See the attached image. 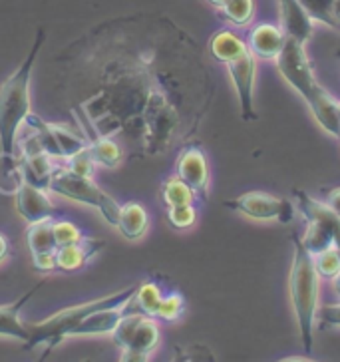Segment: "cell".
Masks as SVG:
<instances>
[{
  "label": "cell",
  "mask_w": 340,
  "mask_h": 362,
  "mask_svg": "<svg viewBox=\"0 0 340 362\" xmlns=\"http://www.w3.org/2000/svg\"><path fill=\"white\" fill-rule=\"evenodd\" d=\"M276 68L281 76L287 80L291 88H295L303 100L310 107L315 119L324 132L340 139V116L339 104L322 90L312 74V66L305 52V44L287 38L283 52L276 56Z\"/></svg>",
  "instance_id": "cell-1"
},
{
  "label": "cell",
  "mask_w": 340,
  "mask_h": 362,
  "mask_svg": "<svg viewBox=\"0 0 340 362\" xmlns=\"http://www.w3.org/2000/svg\"><path fill=\"white\" fill-rule=\"evenodd\" d=\"M44 40L46 33L40 28L26 60L0 86V151L4 153H16L18 134L30 114V78Z\"/></svg>",
  "instance_id": "cell-2"
},
{
  "label": "cell",
  "mask_w": 340,
  "mask_h": 362,
  "mask_svg": "<svg viewBox=\"0 0 340 362\" xmlns=\"http://www.w3.org/2000/svg\"><path fill=\"white\" fill-rule=\"evenodd\" d=\"M295 255L291 265V277H288V288H291V300L293 309L297 315L300 341L305 346V352H312V329L317 322V310H319V273L315 269L312 255L303 245L298 233L291 235Z\"/></svg>",
  "instance_id": "cell-3"
},
{
  "label": "cell",
  "mask_w": 340,
  "mask_h": 362,
  "mask_svg": "<svg viewBox=\"0 0 340 362\" xmlns=\"http://www.w3.org/2000/svg\"><path fill=\"white\" fill-rule=\"evenodd\" d=\"M136 287L138 285H131V287L117 291L114 295L96 298V300H88V303H82V305H74L70 309L58 310L56 315L48 317V319L28 325V341L24 342V349L30 351V349H36V346H44L46 354H48V352L54 351L64 339H68L70 332L88 315H92L94 310L106 309V307H116V305H124V303L131 300L134 293H136Z\"/></svg>",
  "instance_id": "cell-4"
},
{
  "label": "cell",
  "mask_w": 340,
  "mask_h": 362,
  "mask_svg": "<svg viewBox=\"0 0 340 362\" xmlns=\"http://www.w3.org/2000/svg\"><path fill=\"white\" fill-rule=\"evenodd\" d=\"M48 192L58 193V195H62L66 199H72V202L84 203V205L94 207L104 217L106 223L116 227L119 205L92 177L74 173V171H70L68 168H62V165H56L52 171V177H50Z\"/></svg>",
  "instance_id": "cell-5"
},
{
  "label": "cell",
  "mask_w": 340,
  "mask_h": 362,
  "mask_svg": "<svg viewBox=\"0 0 340 362\" xmlns=\"http://www.w3.org/2000/svg\"><path fill=\"white\" fill-rule=\"evenodd\" d=\"M112 339L122 351L119 361H148L149 354L160 344V327L153 317L128 310L112 330Z\"/></svg>",
  "instance_id": "cell-6"
},
{
  "label": "cell",
  "mask_w": 340,
  "mask_h": 362,
  "mask_svg": "<svg viewBox=\"0 0 340 362\" xmlns=\"http://www.w3.org/2000/svg\"><path fill=\"white\" fill-rule=\"evenodd\" d=\"M227 209L237 211V214L245 215L249 219H257V221H279V223H291L295 219V205L283 199V197H275L263 192H249L229 199L223 203Z\"/></svg>",
  "instance_id": "cell-7"
},
{
  "label": "cell",
  "mask_w": 340,
  "mask_h": 362,
  "mask_svg": "<svg viewBox=\"0 0 340 362\" xmlns=\"http://www.w3.org/2000/svg\"><path fill=\"white\" fill-rule=\"evenodd\" d=\"M227 70L231 74L237 98H239V107H241V117L245 122H255V76H257V62L255 56L251 50L241 54L239 58H235L233 62H229Z\"/></svg>",
  "instance_id": "cell-8"
},
{
  "label": "cell",
  "mask_w": 340,
  "mask_h": 362,
  "mask_svg": "<svg viewBox=\"0 0 340 362\" xmlns=\"http://www.w3.org/2000/svg\"><path fill=\"white\" fill-rule=\"evenodd\" d=\"M175 173L181 181H185L189 187H192L197 199L201 197L203 202L207 199V193H209V163L207 158L203 153L201 148L192 146V148H185L177 158L175 163Z\"/></svg>",
  "instance_id": "cell-9"
},
{
  "label": "cell",
  "mask_w": 340,
  "mask_h": 362,
  "mask_svg": "<svg viewBox=\"0 0 340 362\" xmlns=\"http://www.w3.org/2000/svg\"><path fill=\"white\" fill-rule=\"evenodd\" d=\"M14 195H16V211L28 223L52 219L56 214V207L50 202V197L46 195V189H40V187L24 181Z\"/></svg>",
  "instance_id": "cell-10"
},
{
  "label": "cell",
  "mask_w": 340,
  "mask_h": 362,
  "mask_svg": "<svg viewBox=\"0 0 340 362\" xmlns=\"http://www.w3.org/2000/svg\"><path fill=\"white\" fill-rule=\"evenodd\" d=\"M106 247L104 239H88L84 237L82 241L72 243V245L56 247V271H62V273H74L84 269L92 257H96L102 249Z\"/></svg>",
  "instance_id": "cell-11"
},
{
  "label": "cell",
  "mask_w": 340,
  "mask_h": 362,
  "mask_svg": "<svg viewBox=\"0 0 340 362\" xmlns=\"http://www.w3.org/2000/svg\"><path fill=\"white\" fill-rule=\"evenodd\" d=\"M281 28L287 38L305 44L312 34V18L298 0H276Z\"/></svg>",
  "instance_id": "cell-12"
},
{
  "label": "cell",
  "mask_w": 340,
  "mask_h": 362,
  "mask_svg": "<svg viewBox=\"0 0 340 362\" xmlns=\"http://www.w3.org/2000/svg\"><path fill=\"white\" fill-rule=\"evenodd\" d=\"M293 195L297 197L298 209L300 214L305 215V219L310 221V223H317L320 227H324L327 231L332 233L334 237V245L340 251V217L332 209H330L327 203L317 202L312 199L310 195H307L305 192L300 189H293Z\"/></svg>",
  "instance_id": "cell-13"
},
{
  "label": "cell",
  "mask_w": 340,
  "mask_h": 362,
  "mask_svg": "<svg viewBox=\"0 0 340 362\" xmlns=\"http://www.w3.org/2000/svg\"><path fill=\"white\" fill-rule=\"evenodd\" d=\"M129 310V300L124 305L116 307H106V309L94 310L92 315H88L78 327H76L70 337H98V334H112V330L116 329L117 322Z\"/></svg>",
  "instance_id": "cell-14"
},
{
  "label": "cell",
  "mask_w": 340,
  "mask_h": 362,
  "mask_svg": "<svg viewBox=\"0 0 340 362\" xmlns=\"http://www.w3.org/2000/svg\"><path fill=\"white\" fill-rule=\"evenodd\" d=\"M287 42V36L283 28L273 24H259L249 34V50L255 58L261 60H275L279 54L283 52Z\"/></svg>",
  "instance_id": "cell-15"
},
{
  "label": "cell",
  "mask_w": 340,
  "mask_h": 362,
  "mask_svg": "<svg viewBox=\"0 0 340 362\" xmlns=\"http://www.w3.org/2000/svg\"><path fill=\"white\" fill-rule=\"evenodd\" d=\"M44 283H38L36 287L26 291L18 300H14L11 305H2L0 307V337H11L16 341H28V325L20 319V310L24 305L36 295V291L42 287Z\"/></svg>",
  "instance_id": "cell-16"
},
{
  "label": "cell",
  "mask_w": 340,
  "mask_h": 362,
  "mask_svg": "<svg viewBox=\"0 0 340 362\" xmlns=\"http://www.w3.org/2000/svg\"><path fill=\"white\" fill-rule=\"evenodd\" d=\"M116 227L119 233L129 241H136L143 237L149 227V217L146 207L138 202H129L126 205H119Z\"/></svg>",
  "instance_id": "cell-17"
},
{
  "label": "cell",
  "mask_w": 340,
  "mask_h": 362,
  "mask_svg": "<svg viewBox=\"0 0 340 362\" xmlns=\"http://www.w3.org/2000/svg\"><path fill=\"white\" fill-rule=\"evenodd\" d=\"M247 50H249V46L231 30H219L213 34L209 40V54L217 62H223V64L233 62L235 58H239Z\"/></svg>",
  "instance_id": "cell-18"
},
{
  "label": "cell",
  "mask_w": 340,
  "mask_h": 362,
  "mask_svg": "<svg viewBox=\"0 0 340 362\" xmlns=\"http://www.w3.org/2000/svg\"><path fill=\"white\" fill-rule=\"evenodd\" d=\"M161 298H163V293H161L160 283L146 281V283L136 287V293L129 300V310H136V313H141V315H148V317L156 319V313L160 309Z\"/></svg>",
  "instance_id": "cell-19"
},
{
  "label": "cell",
  "mask_w": 340,
  "mask_h": 362,
  "mask_svg": "<svg viewBox=\"0 0 340 362\" xmlns=\"http://www.w3.org/2000/svg\"><path fill=\"white\" fill-rule=\"evenodd\" d=\"M24 183L22 175V160L16 153L0 151V193L14 195Z\"/></svg>",
  "instance_id": "cell-20"
},
{
  "label": "cell",
  "mask_w": 340,
  "mask_h": 362,
  "mask_svg": "<svg viewBox=\"0 0 340 362\" xmlns=\"http://www.w3.org/2000/svg\"><path fill=\"white\" fill-rule=\"evenodd\" d=\"M88 151L96 163H102L106 168H116L124 160V151L114 139L106 136H96V139H88Z\"/></svg>",
  "instance_id": "cell-21"
},
{
  "label": "cell",
  "mask_w": 340,
  "mask_h": 362,
  "mask_svg": "<svg viewBox=\"0 0 340 362\" xmlns=\"http://www.w3.org/2000/svg\"><path fill=\"white\" fill-rule=\"evenodd\" d=\"M26 243L28 249L34 253H48V251H56V241H54L52 231V219H44V221H36L30 223L28 231H26Z\"/></svg>",
  "instance_id": "cell-22"
},
{
  "label": "cell",
  "mask_w": 340,
  "mask_h": 362,
  "mask_svg": "<svg viewBox=\"0 0 340 362\" xmlns=\"http://www.w3.org/2000/svg\"><path fill=\"white\" fill-rule=\"evenodd\" d=\"M197 199V195L192 187L181 181L177 175L163 181L161 185V202L168 207H180V205H193Z\"/></svg>",
  "instance_id": "cell-23"
},
{
  "label": "cell",
  "mask_w": 340,
  "mask_h": 362,
  "mask_svg": "<svg viewBox=\"0 0 340 362\" xmlns=\"http://www.w3.org/2000/svg\"><path fill=\"white\" fill-rule=\"evenodd\" d=\"M50 129H52L56 144H58V148H60L62 160H68V158H72L74 153L88 148V139L80 138L78 134L66 129L64 126H60V124H50Z\"/></svg>",
  "instance_id": "cell-24"
},
{
  "label": "cell",
  "mask_w": 340,
  "mask_h": 362,
  "mask_svg": "<svg viewBox=\"0 0 340 362\" xmlns=\"http://www.w3.org/2000/svg\"><path fill=\"white\" fill-rule=\"evenodd\" d=\"M219 8L231 24L247 26L253 18V14H255V2L253 0H225Z\"/></svg>",
  "instance_id": "cell-25"
},
{
  "label": "cell",
  "mask_w": 340,
  "mask_h": 362,
  "mask_svg": "<svg viewBox=\"0 0 340 362\" xmlns=\"http://www.w3.org/2000/svg\"><path fill=\"white\" fill-rule=\"evenodd\" d=\"M308 223V229L305 237L300 239L303 241V245L307 247V251L310 255H317L320 251H324V249H329V247H336L334 245V237L330 231H327L324 227H320L317 223Z\"/></svg>",
  "instance_id": "cell-26"
},
{
  "label": "cell",
  "mask_w": 340,
  "mask_h": 362,
  "mask_svg": "<svg viewBox=\"0 0 340 362\" xmlns=\"http://www.w3.org/2000/svg\"><path fill=\"white\" fill-rule=\"evenodd\" d=\"M312 261H315V269H317L319 277L322 279L332 281L340 271V251L336 247H329L317 255H312Z\"/></svg>",
  "instance_id": "cell-27"
},
{
  "label": "cell",
  "mask_w": 340,
  "mask_h": 362,
  "mask_svg": "<svg viewBox=\"0 0 340 362\" xmlns=\"http://www.w3.org/2000/svg\"><path fill=\"white\" fill-rule=\"evenodd\" d=\"M183 310H185V300L181 297V293L177 291H173L170 295H163L160 303V309L156 313V320H177L183 315Z\"/></svg>",
  "instance_id": "cell-28"
},
{
  "label": "cell",
  "mask_w": 340,
  "mask_h": 362,
  "mask_svg": "<svg viewBox=\"0 0 340 362\" xmlns=\"http://www.w3.org/2000/svg\"><path fill=\"white\" fill-rule=\"evenodd\" d=\"M52 231H54V241L56 247L72 245L84 239V233L78 225L70 223V221H52Z\"/></svg>",
  "instance_id": "cell-29"
},
{
  "label": "cell",
  "mask_w": 340,
  "mask_h": 362,
  "mask_svg": "<svg viewBox=\"0 0 340 362\" xmlns=\"http://www.w3.org/2000/svg\"><path fill=\"white\" fill-rule=\"evenodd\" d=\"M303 6H305V11L308 12V16L312 18V21H319L322 24H327V26H334L332 24V2L334 0H298Z\"/></svg>",
  "instance_id": "cell-30"
},
{
  "label": "cell",
  "mask_w": 340,
  "mask_h": 362,
  "mask_svg": "<svg viewBox=\"0 0 340 362\" xmlns=\"http://www.w3.org/2000/svg\"><path fill=\"white\" fill-rule=\"evenodd\" d=\"M197 219V211L193 205H180V207H168V221L175 229H187Z\"/></svg>",
  "instance_id": "cell-31"
},
{
  "label": "cell",
  "mask_w": 340,
  "mask_h": 362,
  "mask_svg": "<svg viewBox=\"0 0 340 362\" xmlns=\"http://www.w3.org/2000/svg\"><path fill=\"white\" fill-rule=\"evenodd\" d=\"M68 170L74 171V173H80V175H88V177H92L94 175V165H96V161L94 158L90 156V151L88 148L82 149V151H78L74 153L72 158H68Z\"/></svg>",
  "instance_id": "cell-32"
},
{
  "label": "cell",
  "mask_w": 340,
  "mask_h": 362,
  "mask_svg": "<svg viewBox=\"0 0 340 362\" xmlns=\"http://www.w3.org/2000/svg\"><path fill=\"white\" fill-rule=\"evenodd\" d=\"M317 319H319V329H340V305H329V307H320L317 310Z\"/></svg>",
  "instance_id": "cell-33"
},
{
  "label": "cell",
  "mask_w": 340,
  "mask_h": 362,
  "mask_svg": "<svg viewBox=\"0 0 340 362\" xmlns=\"http://www.w3.org/2000/svg\"><path fill=\"white\" fill-rule=\"evenodd\" d=\"M33 267L40 273H52L56 271V253L48 251V253H34L33 255Z\"/></svg>",
  "instance_id": "cell-34"
},
{
  "label": "cell",
  "mask_w": 340,
  "mask_h": 362,
  "mask_svg": "<svg viewBox=\"0 0 340 362\" xmlns=\"http://www.w3.org/2000/svg\"><path fill=\"white\" fill-rule=\"evenodd\" d=\"M327 205L340 217V187L329 192V195H327Z\"/></svg>",
  "instance_id": "cell-35"
},
{
  "label": "cell",
  "mask_w": 340,
  "mask_h": 362,
  "mask_svg": "<svg viewBox=\"0 0 340 362\" xmlns=\"http://www.w3.org/2000/svg\"><path fill=\"white\" fill-rule=\"evenodd\" d=\"M8 255H11V243H8V239L4 235L0 233V263Z\"/></svg>",
  "instance_id": "cell-36"
},
{
  "label": "cell",
  "mask_w": 340,
  "mask_h": 362,
  "mask_svg": "<svg viewBox=\"0 0 340 362\" xmlns=\"http://www.w3.org/2000/svg\"><path fill=\"white\" fill-rule=\"evenodd\" d=\"M330 14H332V28H336V30H340V0H334L332 2V11H330Z\"/></svg>",
  "instance_id": "cell-37"
},
{
  "label": "cell",
  "mask_w": 340,
  "mask_h": 362,
  "mask_svg": "<svg viewBox=\"0 0 340 362\" xmlns=\"http://www.w3.org/2000/svg\"><path fill=\"white\" fill-rule=\"evenodd\" d=\"M332 283H334V291H336V295L340 297V271L336 273V277L332 279Z\"/></svg>",
  "instance_id": "cell-38"
},
{
  "label": "cell",
  "mask_w": 340,
  "mask_h": 362,
  "mask_svg": "<svg viewBox=\"0 0 340 362\" xmlns=\"http://www.w3.org/2000/svg\"><path fill=\"white\" fill-rule=\"evenodd\" d=\"M209 2H211V4H215V6H221L225 0H209Z\"/></svg>",
  "instance_id": "cell-39"
},
{
  "label": "cell",
  "mask_w": 340,
  "mask_h": 362,
  "mask_svg": "<svg viewBox=\"0 0 340 362\" xmlns=\"http://www.w3.org/2000/svg\"><path fill=\"white\" fill-rule=\"evenodd\" d=\"M339 116H340V104H339Z\"/></svg>",
  "instance_id": "cell-40"
},
{
  "label": "cell",
  "mask_w": 340,
  "mask_h": 362,
  "mask_svg": "<svg viewBox=\"0 0 340 362\" xmlns=\"http://www.w3.org/2000/svg\"><path fill=\"white\" fill-rule=\"evenodd\" d=\"M339 58H340V48H339Z\"/></svg>",
  "instance_id": "cell-41"
}]
</instances>
